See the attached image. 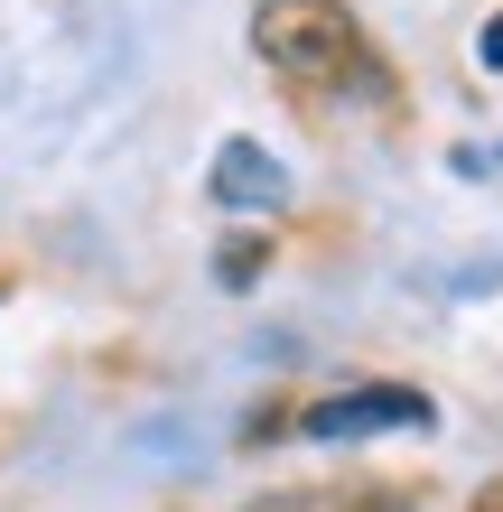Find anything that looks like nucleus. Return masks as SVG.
Instances as JSON below:
<instances>
[{
    "instance_id": "f257e3e1",
    "label": "nucleus",
    "mask_w": 503,
    "mask_h": 512,
    "mask_svg": "<svg viewBox=\"0 0 503 512\" xmlns=\"http://www.w3.org/2000/svg\"><path fill=\"white\" fill-rule=\"evenodd\" d=\"M252 47L271 56V75H289L317 103H382L392 94V75H382V56H373L364 28H354L345 0H261Z\"/></svg>"
},
{
    "instance_id": "f03ea898",
    "label": "nucleus",
    "mask_w": 503,
    "mask_h": 512,
    "mask_svg": "<svg viewBox=\"0 0 503 512\" xmlns=\"http://www.w3.org/2000/svg\"><path fill=\"white\" fill-rule=\"evenodd\" d=\"M429 391L410 382H354V391H327V401H308L289 429L299 438H382V429H429Z\"/></svg>"
},
{
    "instance_id": "7ed1b4c3",
    "label": "nucleus",
    "mask_w": 503,
    "mask_h": 512,
    "mask_svg": "<svg viewBox=\"0 0 503 512\" xmlns=\"http://www.w3.org/2000/svg\"><path fill=\"white\" fill-rule=\"evenodd\" d=\"M215 196H224V205H280L289 177H280V159H271L261 140H224V149H215Z\"/></svg>"
},
{
    "instance_id": "20e7f679",
    "label": "nucleus",
    "mask_w": 503,
    "mask_h": 512,
    "mask_svg": "<svg viewBox=\"0 0 503 512\" xmlns=\"http://www.w3.org/2000/svg\"><path fill=\"white\" fill-rule=\"evenodd\" d=\"M243 512H410L401 485H299V494H261Z\"/></svg>"
},
{
    "instance_id": "39448f33",
    "label": "nucleus",
    "mask_w": 503,
    "mask_h": 512,
    "mask_svg": "<svg viewBox=\"0 0 503 512\" xmlns=\"http://www.w3.org/2000/svg\"><path fill=\"white\" fill-rule=\"evenodd\" d=\"M224 280H233V289L261 280V243H252V233H243V243H224Z\"/></svg>"
},
{
    "instance_id": "423d86ee",
    "label": "nucleus",
    "mask_w": 503,
    "mask_h": 512,
    "mask_svg": "<svg viewBox=\"0 0 503 512\" xmlns=\"http://www.w3.org/2000/svg\"><path fill=\"white\" fill-rule=\"evenodd\" d=\"M476 56H485V66H503V19H494L485 38H476Z\"/></svg>"
},
{
    "instance_id": "0eeeda50",
    "label": "nucleus",
    "mask_w": 503,
    "mask_h": 512,
    "mask_svg": "<svg viewBox=\"0 0 503 512\" xmlns=\"http://www.w3.org/2000/svg\"><path fill=\"white\" fill-rule=\"evenodd\" d=\"M476 512H503V485H485V494H476Z\"/></svg>"
}]
</instances>
